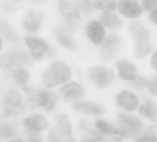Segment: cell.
Wrapping results in <instances>:
<instances>
[{"mask_svg": "<svg viewBox=\"0 0 157 142\" xmlns=\"http://www.w3.org/2000/svg\"><path fill=\"white\" fill-rule=\"evenodd\" d=\"M71 77L69 67L63 61H56L50 65L42 73L44 83L49 88L66 82Z\"/></svg>", "mask_w": 157, "mask_h": 142, "instance_id": "obj_1", "label": "cell"}, {"mask_svg": "<svg viewBox=\"0 0 157 142\" xmlns=\"http://www.w3.org/2000/svg\"><path fill=\"white\" fill-rule=\"evenodd\" d=\"M31 65L28 54L23 50H15L6 53L1 58V65L4 71L12 72L22 65Z\"/></svg>", "mask_w": 157, "mask_h": 142, "instance_id": "obj_2", "label": "cell"}, {"mask_svg": "<svg viewBox=\"0 0 157 142\" xmlns=\"http://www.w3.org/2000/svg\"><path fill=\"white\" fill-rule=\"evenodd\" d=\"M50 141H74L72 130L68 118L66 114H59L57 117V123L48 136Z\"/></svg>", "mask_w": 157, "mask_h": 142, "instance_id": "obj_3", "label": "cell"}, {"mask_svg": "<svg viewBox=\"0 0 157 142\" xmlns=\"http://www.w3.org/2000/svg\"><path fill=\"white\" fill-rule=\"evenodd\" d=\"M123 44L121 38L116 34L109 35L103 42L100 50V57L102 61L108 62L113 59L120 51Z\"/></svg>", "mask_w": 157, "mask_h": 142, "instance_id": "obj_4", "label": "cell"}, {"mask_svg": "<svg viewBox=\"0 0 157 142\" xmlns=\"http://www.w3.org/2000/svg\"><path fill=\"white\" fill-rule=\"evenodd\" d=\"M117 119L120 124L119 127L124 131L127 138L136 136L140 133L142 123L136 116L120 113L117 114Z\"/></svg>", "mask_w": 157, "mask_h": 142, "instance_id": "obj_5", "label": "cell"}, {"mask_svg": "<svg viewBox=\"0 0 157 142\" xmlns=\"http://www.w3.org/2000/svg\"><path fill=\"white\" fill-rule=\"evenodd\" d=\"M59 9L70 26H73L79 18L80 4L78 0H59Z\"/></svg>", "mask_w": 157, "mask_h": 142, "instance_id": "obj_6", "label": "cell"}, {"mask_svg": "<svg viewBox=\"0 0 157 142\" xmlns=\"http://www.w3.org/2000/svg\"><path fill=\"white\" fill-rule=\"evenodd\" d=\"M29 101L33 108L39 106L45 108L47 111H51L55 106L56 99L55 95L51 92L39 90L30 96Z\"/></svg>", "mask_w": 157, "mask_h": 142, "instance_id": "obj_7", "label": "cell"}, {"mask_svg": "<svg viewBox=\"0 0 157 142\" xmlns=\"http://www.w3.org/2000/svg\"><path fill=\"white\" fill-rule=\"evenodd\" d=\"M90 75L92 81L100 88L108 86L114 78L113 71L103 66L94 67L90 69Z\"/></svg>", "mask_w": 157, "mask_h": 142, "instance_id": "obj_8", "label": "cell"}, {"mask_svg": "<svg viewBox=\"0 0 157 142\" xmlns=\"http://www.w3.org/2000/svg\"><path fill=\"white\" fill-rule=\"evenodd\" d=\"M22 124L29 134L37 133L48 127L47 121L41 115H34L26 118L23 120Z\"/></svg>", "mask_w": 157, "mask_h": 142, "instance_id": "obj_9", "label": "cell"}, {"mask_svg": "<svg viewBox=\"0 0 157 142\" xmlns=\"http://www.w3.org/2000/svg\"><path fill=\"white\" fill-rule=\"evenodd\" d=\"M44 15L42 13L36 10H29L25 16L22 24L27 31L29 32H36L40 28Z\"/></svg>", "mask_w": 157, "mask_h": 142, "instance_id": "obj_10", "label": "cell"}, {"mask_svg": "<svg viewBox=\"0 0 157 142\" xmlns=\"http://www.w3.org/2000/svg\"><path fill=\"white\" fill-rule=\"evenodd\" d=\"M117 101L120 106L127 111L134 110L139 103L135 94L128 91H123L117 95Z\"/></svg>", "mask_w": 157, "mask_h": 142, "instance_id": "obj_11", "label": "cell"}, {"mask_svg": "<svg viewBox=\"0 0 157 142\" xmlns=\"http://www.w3.org/2000/svg\"><path fill=\"white\" fill-rule=\"evenodd\" d=\"M120 77L124 80H135L137 78V69L134 64L126 59H121L117 62Z\"/></svg>", "mask_w": 157, "mask_h": 142, "instance_id": "obj_12", "label": "cell"}, {"mask_svg": "<svg viewBox=\"0 0 157 142\" xmlns=\"http://www.w3.org/2000/svg\"><path fill=\"white\" fill-rule=\"evenodd\" d=\"M25 41L34 59H41L48 50L47 44L41 39L34 37H26L25 38Z\"/></svg>", "mask_w": 157, "mask_h": 142, "instance_id": "obj_13", "label": "cell"}, {"mask_svg": "<svg viewBox=\"0 0 157 142\" xmlns=\"http://www.w3.org/2000/svg\"><path fill=\"white\" fill-rule=\"evenodd\" d=\"M118 9L120 12L128 18H136L141 13V8L137 0H120Z\"/></svg>", "mask_w": 157, "mask_h": 142, "instance_id": "obj_14", "label": "cell"}, {"mask_svg": "<svg viewBox=\"0 0 157 142\" xmlns=\"http://www.w3.org/2000/svg\"><path fill=\"white\" fill-rule=\"evenodd\" d=\"M83 88L75 82H71L62 87L59 92L63 99L67 100L78 99L83 94Z\"/></svg>", "mask_w": 157, "mask_h": 142, "instance_id": "obj_15", "label": "cell"}, {"mask_svg": "<svg viewBox=\"0 0 157 142\" xmlns=\"http://www.w3.org/2000/svg\"><path fill=\"white\" fill-rule=\"evenodd\" d=\"M88 37L94 44L101 43L105 36V30L103 26L97 21L89 22L86 28Z\"/></svg>", "mask_w": 157, "mask_h": 142, "instance_id": "obj_16", "label": "cell"}, {"mask_svg": "<svg viewBox=\"0 0 157 142\" xmlns=\"http://www.w3.org/2000/svg\"><path fill=\"white\" fill-rule=\"evenodd\" d=\"M73 108L77 111L90 114H101L105 110L102 105L91 102H78L73 105Z\"/></svg>", "mask_w": 157, "mask_h": 142, "instance_id": "obj_17", "label": "cell"}, {"mask_svg": "<svg viewBox=\"0 0 157 142\" xmlns=\"http://www.w3.org/2000/svg\"><path fill=\"white\" fill-rule=\"evenodd\" d=\"M55 36L58 42L63 47L69 50H75L77 48L76 42L64 28H58L56 29L55 30Z\"/></svg>", "mask_w": 157, "mask_h": 142, "instance_id": "obj_18", "label": "cell"}, {"mask_svg": "<svg viewBox=\"0 0 157 142\" xmlns=\"http://www.w3.org/2000/svg\"><path fill=\"white\" fill-rule=\"evenodd\" d=\"M100 21L112 30H118L123 26V21L115 13L109 10L102 13L99 17Z\"/></svg>", "mask_w": 157, "mask_h": 142, "instance_id": "obj_19", "label": "cell"}, {"mask_svg": "<svg viewBox=\"0 0 157 142\" xmlns=\"http://www.w3.org/2000/svg\"><path fill=\"white\" fill-rule=\"evenodd\" d=\"M3 102L6 105V106L18 110L23 108L21 96L18 92L14 89H10L4 93Z\"/></svg>", "mask_w": 157, "mask_h": 142, "instance_id": "obj_20", "label": "cell"}, {"mask_svg": "<svg viewBox=\"0 0 157 142\" xmlns=\"http://www.w3.org/2000/svg\"><path fill=\"white\" fill-rule=\"evenodd\" d=\"M95 126L97 129L102 134L117 135L124 138H127V135L124 131L120 127H115L110 125L107 122L102 119H98L95 121Z\"/></svg>", "mask_w": 157, "mask_h": 142, "instance_id": "obj_21", "label": "cell"}, {"mask_svg": "<svg viewBox=\"0 0 157 142\" xmlns=\"http://www.w3.org/2000/svg\"><path fill=\"white\" fill-rule=\"evenodd\" d=\"M129 31L137 42L146 41L148 38V30L138 22H132L129 25Z\"/></svg>", "mask_w": 157, "mask_h": 142, "instance_id": "obj_22", "label": "cell"}, {"mask_svg": "<svg viewBox=\"0 0 157 142\" xmlns=\"http://www.w3.org/2000/svg\"><path fill=\"white\" fill-rule=\"evenodd\" d=\"M139 113L145 118L150 120L155 119L157 114V108L153 102L147 99L139 108Z\"/></svg>", "mask_w": 157, "mask_h": 142, "instance_id": "obj_23", "label": "cell"}, {"mask_svg": "<svg viewBox=\"0 0 157 142\" xmlns=\"http://www.w3.org/2000/svg\"><path fill=\"white\" fill-rule=\"evenodd\" d=\"M12 77L15 81L22 86L26 85V83L28 81L29 75L28 72L23 67H19L15 69L12 72Z\"/></svg>", "mask_w": 157, "mask_h": 142, "instance_id": "obj_24", "label": "cell"}, {"mask_svg": "<svg viewBox=\"0 0 157 142\" xmlns=\"http://www.w3.org/2000/svg\"><path fill=\"white\" fill-rule=\"evenodd\" d=\"M151 46L146 41L137 42L134 48V56L136 58H142L151 51Z\"/></svg>", "mask_w": 157, "mask_h": 142, "instance_id": "obj_25", "label": "cell"}, {"mask_svg": "<svg viewBox=\"0 0 157 142\" xmlns=\"http://www.w3.org/2000/svg\"><path fill=\"white\" fill-rule=\"evenodd\" d=\"M0 29L1 33L6 39L10 42H14L17 39V36L13 28L6 22L1 21Z\"/></svg>", "mask_w": 157, "mask_h": 142, "instance_id": "obj_26", "label": "cell"}, {"mask_svg": "<svg viewBox=\"0 0 157 142\" xmlns=\"http://www.w3.org/2000/svg\"><path fill=\"white\" fill-rule=\"evenodd\" d=\"M94 7L98 10H115L117 9V2L115 0H96Z\"/></svg>", "mask_w": 157, "mask_h": 142, "instance_id": "obj_27", "label": "cell"}, {"mask_svg": "<svg viewBox=\"0 0 157 142\" xmlns=\"http://www.w3.org/2000/svg\"><path fill=\"white\" fill-rule=\"evenodd\" d=\"M139 142H157V135L155 130L152 127H148L143 135L137 139Z\"/></svg>", "mask_w": 157, "mask_h": 142, "instance_id": "obj_28", "label": "cell"}, {"mask_svg": "<svg viewBox=\"0 0 157 142\" xmlns=\"http://www.w3.org/2000/svg\"><path fill=\"white\" fill-rule=\"evenodd\" d=\"M16 132L15 127L9 124H2L1 125L0 135L1 138H10L13 136Z\"/></svg>", "mask_w": 157, "mask_h": 142, "instance_id": "obj_29", "label": "cell"}, {"mask_svg": "<svg viewBox=\"0 0 157 142\" xmlns=\"http://www.w3.org/2000/svg\"><path fill=\"white\" fill-rule=\"evenodd\" d=\"M80 125L83 131L86 132L87 133H88L91 135L89 137H96V136H98L100 135L94 129L92 125L89 122H88L86 120H85V119L82 120Z\"/></svg>", "mask_w": 157, "mask_h": 142, "instance_id": "obj_30", "label": "cell"}, {"mask_svg": "<svg viewBox=\"0 0 157 142\" xmlns=\"http://www.w3.org/2000/svg\"><path fill=\"white\" fill-rule=\"evenodd\" d=\"M144 83L152 94L157 95V77H153L150 80L144 79Z\"/></svg>", "mask_w": 157, "mask_h": 142, "instance_id": "obj_31", "label": "cell"}, {"mask_svg": "<svg viewBox=\"0 0 157 142\" xmlns=\"http://www.w3.org/2000/svg\"><path fill=\"white\" fill-rule=\"evenodd\" d=\"M20 111V110H18V109H15V108L9 107V106H5V108L2 110V113L1 116L2 118H7L19 113Z\"/></svg>", "mask_w": 157, "mask_h": 142, "instance_id": "obj_32", "label": "cell"}, {"mask_svg": "<svg viewBox=\"0 0 157 142\" xmlns=\"http://www.w3.org/2000/svg\"><path fill=\"white\" fill-rule=\"evenodd\" d=\"M142 5L145 10H150L157 5V0H142Z\"/></svg>", "mask_w": 157, "mask_h": 142, "instance_id": "obj_33", "label": "cell"}, {"mask_svg": "<svg viewBox=\"0 0 157 142\" xmlns=\"http://www.w3.org/2000/svg\"><path fill=\"white\" fill-rule=\"evenodd\" d=\"M82 7L86 13H90L93 11V5L90 0H83Z\"/></svg>", "mask_w": 157, "mask_h": 142, "instance_id": "obj_34", "label": "cell"}, {"mask_svg": "<svg viewBox=\"0 0 157 142\" xmlns=\"http://www.w3.org/2000/svg\"><path fill=\"white\" fill-rule=\"evenodd\" d=\"M105 139L101 135L97 137H86L83 138L82 141H88V142H98V141H105Z\"/></svg>", "mask_w": 157, "mask_h": 142, "instance_id": "obj_35", "label": "cell"}, {"mask_svg": "<svg viewBox=\"0 0 157 142\" xmlns=\"http://www.w3.org/2000/svg\"><path fill=\"white\" fill-rule=\"evenodd\" d=\"M150 65L151 67L157 71V50L153 53L151 60H150Z\"/></svg>", "mask_w": 157, "mask_h": 142, "instance_id": "obj_36", "label": "cell"}, {"mask_svg": "<svg viewBox=\"0 0 157 142\" xmlns=\"http://www.w3.org/2000/svg\"><path fill=\"white\" fill-rule=\"evenodd\" d=\"M150 20L154 24H157V8L153 9L150 14Z\"/></svg>", "mask_w": 157, "mask_h": 142, "instance_id": "obj_37", "label": "cell"}, {"mask_svg": "<svg viewBox=\"0 0 157 142\" xmlns=\"http://www.w3.org/2000/svg\"><path fill=\"white\" fill-rule=\"evenodd\" d=\"M28 140L29 141H42L41 137L37 133H31L29 134Z\"/></svg>", "mask_w": 157, "mask_h": 142, "instance_id": "obj_38", "label": "cell"}, {"mask_svg": "<svg viewBox=\"0 0 157 142\" xmlns=\"http://www.w3.org/2000/svg\"><path fill=\"white\" fill-rule=\"evenodd\" d=\"M32 2H34V3H38V4H40V3H42V2H44L46 0H31Z\"/></svg>", "mask_w": 157, "mask_h": 142, "instance_id": "obj_39", "label": "cell"}, {"mask_svg": "<svg viewBox=\"0 0 157 142\" xmlns=\"http://www.w3.org/2000/svg\"><path fill=\"white\" fill-rule=\"evenodd\" d=\"M10 142H12V141H22V140L21 138H15L13 140H10Z\"/></svg>", "mask_w": 157, "mask_h": 142, "instance_id": "obj_40", "label": "cell"}, {"mask_svg": "<svg viewBox=\"0 0 157 142\" xmlns=\"http://www.w3.org/2000/svg\"><path fill=\"white\" fill-rule=\"evenodd\" d=\"M15 2H18L20 1V0H13Z\"/></svg>", "mask_w": 157, "mask_h": 142, "instance_id": "obj_41", "label": "cell"}, {"mask_svg": "<svg viewBox=\"0 0 157 142\" xmlns=\"http://www.w3.org/2000/svg\"><path fill=\"white\" fill-rule=\"evenodd\" d=\"M156 126H157V123H156Z\"/></svg>", "mask_w": 157, "mask_h": 142, "instance_id": "obj_42", "label": "cell"}]
</instances>
